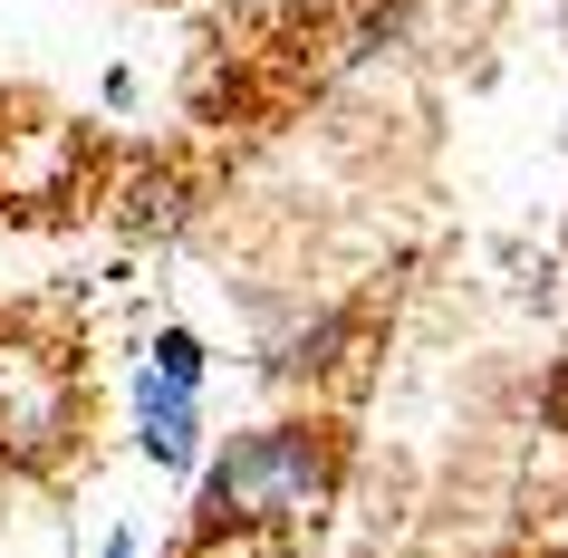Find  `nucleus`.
<instances>
[{"mask_svg":"<svg viewBox=\"0 0 568 558\" xmlns=\"http://www.w3.org/2000/svg\"><path fill=\"white\" fill-rule=\"evenodd\" d=\"M347 337H357V308H328L318 327H300V347L280 356V366H290V376H318V366H337V347H347Z\"/></svg>","mask_w":568,"mask_h":558,"instance_id":"4","label":"nucleus"},{"mask_svg":"<svg viewBox=\"0 0 568 558\" xmlns=\"http://www.w3.org/2000/svg\"><path fill=\"white\" fill-rule=\"evenodd\" d=\"M97 558H135V529H106V549Z\"/></svg>","mask_w":568,"mask_h":558,"instance_id":"7","label":"nucleus"},{"mask_svg":"<svg viewBox=\"0 0 568 558\" xmlns=\"http://www.w3.org/2000/svg\"><path fill=\"white\" fill-rule=\"evenodd\" d=\"M135 453H145L154 471H203V463H212L203 395H183V385H164V376L135 366Z\"/></svg>","mask_w":568,"mask_h":558,"instance_id":"2","label":"nucleus"},{"mask_svg":"<svg viewBox=\"0 0 568 558\" xmlns=\"http://www.w3.org/2000/svg\"><path fill=\"white\" fill-rule=\"evenodd\" d=\"M539 414H549V434L568 443V366H559V376H549V385H539Z\"/></svg>","mask_w":568,"mask_h":558,"instance_id":"6","label":"nucleus"},{"mask_svg":"<svg viewBox=\"0 0 568 558\" xmlns=\"http://www.w3.org/2000/svg\"><path fill=\"white\" fill-rule=\"evenodd\" d=\"M559 145H568V135H559Z\"/></svg>","mask_w":568,"mask_h":558,"instance_id":"8","label":"nucleus"},{"mask_svg":"<svg viewBox=\"0 0 568 558\" xmlns=\"http://www.w3.org/2000/svg\"><path fill=\"white\" fill-rule=\"evenodd\" d=\"M145 376L183 385V395H203V376H212V347L193 337V327H154V347H145Z\"/></svg>","mask_w":568,"mask_h":558,"instance_id":"3","label":"nucleus"},{"mask_svg":"<svg viewBox=\"0 0 568 558\" xmlns=\"http://www.w3.org/2000/svg\"><path fill=\"white\" fill-rule=\"evenodd\" d=\"M347 481L328 424H251L203 463L193 491V539H241V529H318V510Z\"/></svg>","mask_w":568,"mask_h":558,"instance_id":"1","label":"nucleus"},{"mask_svg":"<svg viewBox=\"0 0 568 558\" xmlns=\"http://www.w3.org/2000/svg\"><path fill=\"white\" fill-rule=\"evenodd\" d=\"M125 222H135V232H183V183H145Z\"/></svg>","mask_w":568,"mask_h":558,"instance_id":"5","label":"nucleus"}]
</instances>
